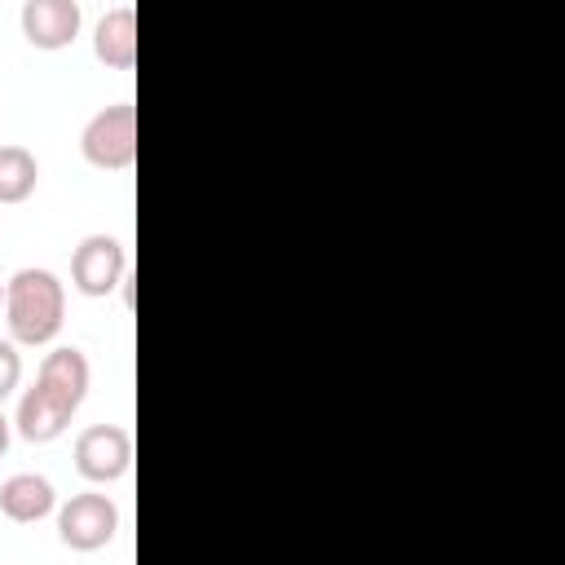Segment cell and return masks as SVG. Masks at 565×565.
I'll return each instance as SVG.
<instances>
[{
    "instance_id": "obj_1",
    "label": "cell",
    "mask_w": 565,
    "mask_h": 565,
    "mask_svg": "<svg viewBox=\"0 0 565 565\" xmlns=\"http://www.w3.org/2000/svg\"><path fill=\"white\" fill-rule=\"evenodd\" d=\"M88 358L84 349L75 344H57L53 353H44L40 371H35V384L18 397V415H13V428L18 437L44 446V441H57L75 411L84 406V393H88Z\"/></svg>"
},
{
    "instance_id": "obj_2",
    "label": "cell",
    "mask_w": 565,
    "mask_h": 565,
    "mask_svg": "<svg viewBox=\"0 0 565 565\" xmlns=\"http://www.w3.org/2000/svg\"><path fill=\"white\" fill-rule=\"evenodd\" d=\"M4 322L13 344H49L66 322V287L53 269L26 265L4 282Z\"/></svg>"
},
{
    "instance_id": "obj_3",
    "label": "cell",
    "mask_w": 565,
    "mask_h": 565,
    "mask_svg": "<svg viewBox=\"0 0 565 565\" xmlns=\"http://www.w3.org/2000/svg\"><path fill=\"white\" fill-rule=\"evenodd\" d=\"M79 154L102 168V172H124L137 163V106L132 102H110L102 106L84 132H79Z\"/></svg>"
},
{
    "instance_id": "obj_4",
    "label": "cell",
    "mask_w": 565,
    "mask_h": 565,
    "mask_svg": "<svg viewBox=\"0 0 565 565\" xmlns=\"http://www.w3.org/2000/svg\"><path fill=\"white\" fill-rule=\"evenodd\" d=\"M115 530H119V508L97 490H79L57 508V539L71 552H97L115 539Z\"/></svg>"
},
{
    "instance_id": "obj_5",
    "label": "cell",
    "mask_w": 565,
    "mask_h": 565,
    "mask_svg": "<svg viewBox=\"0 0 565 565\" xmlns=\"http://www.w3.org/2000/svg\"><path fill=\"white\" fill-rule=\"evenodd\" d=\"M128 278V256L115 234H88L71 252V282L84 296H110Z\"/></svg>"
},
{
    "instance_id": "obj_6",
    "label": "cell",
    "mask_w": 565,
    "mask_h": 565,
    "mask_svg": "<svg viewBox=\"0 0 565 565\" xmlns=\"http://www.w3.org/2000/svg\"><path fill=\"white\" fill-rule=\"evenodd\" d=\"M132 463V437L128 428L119 424H88L79 437H75V468L84 481H119Z\"/></svg>"
},
{
    "instance_id": "obj_7",
    "label": "cell",
    "mask_w": 565,
    "mask_h": 565,
    "mask_svg": "<svg viewBox=\"0 0 565 565\" xmlns=\"http://www.w3.org/2000/svg\"><path fill=\"white\" fill-rule=\"evenodd\" d=\"M18 22H22V35L31 49L57 53V49L75 44L84 13H79V0H22Z\"/></svg>"
},
{
    "instance_id": "obj_8",
    "label": "cell",
    "mask_w": 565,
    "mask_h": 565,
    "mask_svg": "<svg viewBox=\"0 0 565 565\" xmlns=\"http://www.w3.org/2000/svg\"><path fill=\"white\" fill-rule=\"evenodd\" d=\"M93 53L110 71H132L137 66V9L132 4H115V9H106L97 18Z\"/></svg>"
},
{
    "instance_id": "obj_9",
    "label": "cell",
    "mask_w": 565,
    "mask_h": 565,
    "mask_svg": "<svg viewBox=\"0 0 565 565\" xmlns=\"http://www.w3.org/2000/svg\"><path fill=\"white\" fill-rule=\"evenodd\" d=\"M53 503H57L53 481L40 477V472H13V477L0 486V512H4L9 521H18V525H31V521L49 516Z\"/></svg>"
},
{
    "instance_id": "obj_10",
    "label": "cell",
    "mask_w": 565,
    "mask_h": 565,
    "mask_svg": "<svg viewBox=\"0 0 565 565\" xmlns=\"http://www.w3.org/2000/svg\"><path fill=\"white\" fill-rule=\"evenodd\" d=\"M40 163L26 146H0V203H22L35 194Z\"/></svg>"
},
{
    "instance_id": "obj_11",
    "label": "cell",
    "mask_w": 565,
    "mask_h": 565,
    "mask_svg": "<svg viewBox=\"0 0 565 565\" xmlns=\"http://www.w3.org/2000/svg\"><path fill=\"white\" fill-rule=\"evenodd\" d=\"M18 380H22V353L13 340H0V402L18 388Z\"/></svg>"
},
{
    "instance_id": "obj_12",
    "label": "cell",
    "mask_w": 565,
    "mask_h": 565,
    "mask_svg": "<svg viewBox=\"0 0 565 565\" xmlns=\"http://www.w3.org/2000/svg\"><path fill=\"white\" fill-rule=\"evenodd\" d=\"M9 437H13V424L4 419V411H0V455L9 450Z\"/></svg>"
},
{
    "instance_id": "obj_13",
    "label": "cell",
    "mask_w": 565,
    "mask_h": 565,
    "mask_svg": "<svg viewBox=\"0 0 565 565\" xmlns=\"http://www.w3.org/2000/svg\"><path fill=\"white\" fill-rule=\"evenodd\" d=\"M0 305H4V282H0Z\"/></svg>"
}]
</instances>
